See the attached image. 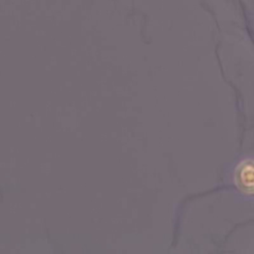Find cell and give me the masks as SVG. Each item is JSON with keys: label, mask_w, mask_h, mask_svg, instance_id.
I'll return each mask as SVG.
<instances>
[{"label": "cell", "mask_w": 254, "mask_h": 254, "mask_svg": "<svg viewBox=\"0 0 254 254\" xmlns=\"http://www.w3.org/2000/svg\"><path fill=\"white\" fill-rule=\"evenodd\" d=\"M241 185L248 190H254V167L245 166L240 172Z\"/></svg>", "instance_id": "obj_1"}]
</instances>
